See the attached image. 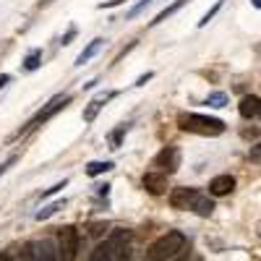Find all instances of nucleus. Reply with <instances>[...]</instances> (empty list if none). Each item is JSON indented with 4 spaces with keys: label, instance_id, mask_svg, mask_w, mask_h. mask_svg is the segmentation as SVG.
Instances as JSON below:
<instances>
[{
    "label": "nucleus",
    "instance_id": "nucleus-1",
    "mask_svg": "<svg viewBox=\"0 0 261 261\" xmlns=\"http://www.w3.org/2000/svg\"><path fill=\"white\" fill-rule=\"evenodd\" d=\"M183 248H186V235L180 230H170V232L160 235L157 241L146 248L144 261H170V258H175Z\"/></svg>",
    "mask_w": 261,
    "mask_h": 261
},
{
    "label": "nucleus",
    "instance_id": "nucleus-2",
    "mask_svg": "<svg viewBox=\"0 0 261 261\" xmlns=\"http://www.w3.org/2000/svg\"><path fill=\"white\" fill-rule=\"evenodd\" d=\"M178 125H180V130L199 134V136H220L225 130V123L220 118L201 115V113H180L178 115Z\"/></svg>",
    "mask_w": 261,
    "mask_h": 261
},
{
    "label": "nucleus",
    "instance_id": "nucleus-3",
    "mask_svg": "<svg viewBox=\"0 0 261 261\" xmlns=\"http://www.w3.org/2000/svg\"><path fill=\"white\" fill-rule=\"evenodd\" d=\"M68 102H71V94H58V97H53V99H50L45 107H42V110H39L34 118H29V120H27V125H21V128L16 130V136H24V134H29V130L39 128L42 123H47V120H50L55 113H60Z\"/></svg>",
    "mask_w": 261,
    "mask_h": 261
},
{
    "label": "nucleus",
    "instance_id": "nucleus-4",
    "mask_svg": "<svg viewBox=\"0 0 261 261\" xmlns=\"http://www.w3.org/2000/svg\"><path fill=\"white\" fill-rule=\"evenodd\" d=\"M21 261H58V246L50 238H39L29 241L21 248Z\"/></svg>",
    "mask_w": 261,
    "mask_h": 261
},
{
    "label": "nucleus",
    "instance_id": "nucleus-5",
    "mask_svg": "<svg viewBox=\"0 0 261 261\" xmlns=\"http://www.w3.org/2000/svg\"><path fill=\"white\" fill-rule=\"evenodd\" d=\"M79 256V230L65 225L58 230V261H76Z\"/></svg>",
    "mask_w": 261,
    "mask_h": 261
},
{
    "label": "nucleus",
    "instance_id": "nucleus-6",
    "mask_svg": "<svg viewBox=\"0 0 261 261\" xmlns=\"http://www.w3.org/2000/svg\"><path fill=\"white\" fill-rule=\"evenodd\" d=\"M154 165L160 167V172H165V175H172V172H178L180 167V149L175 144L165 146L160 154L154 157Z\"/></svg>",
    "mask_w": 261,
    "mask_h": 261
},
{
    "label": "nucleus",
    "instance_id": "nucleus-7",
    "mask_svg": "<svg viewBox=\"0 0 261 261\" xmlns=\"http://www.w3.org/2000/svg\"><path fill=\"white\" fill-rule=\"evenodd\" d=\"M110 248L115 261H128L130 258V232L128 230H115L110 238Z\"/></svg>",
    "mask_w": 261,
    "mask_h": 261
},
{
    "label": "nucleus",
    "instance_id": "nucleus-8",
    "mask_svg": "<svg viewBox=\"0 0 261 261\" xmlns=\"http://www.w3.org/2000/svg\"><path fill=\"white\" fill-rule=\"evenodd\" d=\"M141 186L151 196H160V193L167 191V175H165V172H146V175L141 178Z\"/></svg>",
    "mask_w": 261,
    "mask_h": 261
},
{
    "label": "nucleus",
    "instance_id": "nucleus-9",
    "mask_svg": "<svg viewBox=\"0 0 261 261\" xmlns=\"http://www.w3.org/2000/svg\"><path fill=\"white\" fill-rule=\"evenodd\" d=\"M193 196H196V188H183V186H180V188H172V193H170V206L186 212V209H191Z\"/></svg>",
    "mask_w": 261,
    "mask_h": 261
},
{
    "label": "nucleus",
    "instance_id": "nucleus-10",
    "mask_svg": "<svg viewBox=\"0 0 261 261\" xmlns=\"http://www.w3.org/2000/svg\"><path fill=\"white\" fill-rule=\"evenodd\" d=\"M235 191V178L230 175V172H225V175H217L209 180V193L212 196H227Z\"/></svg>",
    "mask_w": 261,
    "mask_h": 261
},
{
    "label": "nucleus",
    "instance_id": "nucleus-11",
    "mask_svg": "<svg viewBox=\"0 0 261 261\" xmlns=\"http://www.w3.org/2000/svg\"><path fill=\"white\" fill-rule=\"evenodd\" d=\"M110 97H113V92H102V94H97L89 105H86V107H84V115H81L84 123H94L97 115H99V110L107 105V99H110Z\"/></svg>",
    "mask_w": 261,
    "mask_h": 261
},
{
    "label": "nucleus",
    "instance_id": "nucleus-12",
    "mask_svg": "<svg viewBox=\"0 0 261 261\" xmlns=\"http://www.w3.org/2000/svg\"><path fill=\"white\" fill-rule=\"evenodd\" d=\"M238 113H241V118L251 120V118H258L261 115V99L256 94H248L241 99V105H238Z\"/></svg>",
    "mask_w": 261,
    "mask_h": 261
},
{
    "label": "nucleus",
    "instance_id": "nucleus-13",
    "mask_svg": "<svg viewBox=\"0 0 261 261\" xmlns=\"http://www.w3.org/2000/svg\"><path fill=\"white\" fill-rule=\"evenodd\" d=\"M191 212H196L199 217H209L212 212H214V201L209 199L206 193H201V191H196V196H193V201H191Z\"/></svg>",
    "mask_w": 261,
    "mask_h": 261
},
{
    "label": "nucleus",
    "instance_id": "nucleus-14",
    "mask_svg": "<svg viewBox=\"0 0 261 261\" xmlns=\"http://www.w3.org/2000/svg\"><path fill=\"white\" fill-rule=\"evenodd\" d=\"M99 47H102V39H99V37H97V39H92L89 45H86V47L79 53V58H76V63H73V65H84V63H89V60L99 53Z\"/></svg>",
    "mask_w": 261,
    "mask_h": 261
},
{
    "label": "nucleus",
    "instance_id": "nucleus-15",
    "mask_svg": "<svg viewBox=\"0 0 261 261\" xmlns=\"http://www.w3.org/2000/svg\"><path fill=\"white\" fill-rule=\"evenodd\" d=\"M113 167H115V165H113L110 160H105V162H89V165L84 167V172H86L89 178H97V175H105V172L113 170Z\"/></svg>",
    "mask_w": 261,
    "mask_h": 261
},
{
    "label": "nucleus",
    "instance_id": "nucleus-16",
    "mask_svg": "<svg viewBox=\"0 0 261 261\" xmlns=\"http://www.w3.org/2000/svg\"><path fill=\"white\" fill-rule=\"evenodd\" d=\"M89 261H115V258H113V248H110V243H99V246L92 251Z\"/></svg>",
    "mask_w": 261,
    "mask_h": 261
},
{
    "label": "nucleus",
    "instance_id": "nucleus-17",
    "mask_svg": "<svg viewBox=\"0 0 261 261\" xmlns=\"http://www.w3.org/2000/svg\"><path fill=\"white\" fill-rule=\"evenodd\" d=\"M42 65V47H34V50H29V55H27V60H24V71H37Z\"/></svg>",
    "mask_w": 261,
    "mask_h": 261
},
{
    "label": "nucleus",
    "instance_id": "nucleus-18",
    "mask_svg": "<svg viewBox=\"0 0 261 261\" xmlns=\"http://www.w3.org/2000/svg\"><path fill=\"white\" fill-rule=\"evenodd\" d=\"M188 3V0H175V3H172V6H167L165 11H160L157 16H154V21H151V27H157V24H162V21L167 18V16H172V13H175V11H180L183 6Z\"/></svg>",
    "mask_w": 261,
    "mask_h": 261
},
{
    "label": "nucleus",
    "instance_id": "nucleus-19",
    "mask_svg": "<svg viewBox=\"0 0 261 261\" xmlns=\"http://www.w3.org/2000/svg\"><path fill=\"white\" fill-rule=\"evenodd\" d=\"M63 206H65V199H58V201H53V204H47L45 209H39V212H37L34 217H37V220L42 222V220H47V217H53V214H55L58 209H63Z\"/></svg>",
    "mask_w": 261,
    "mask_h": 261
},
{
    "label": "nucleus",
    "instance_id": "nucleus-20",
    "mask_svg": "<svg viewBox=\"0 0 261 261\" xmlns=\"http://www.w3.org/2000/svg\"><path fill=\"white\" fill-rule=\"evenodd\" d=\"M204 105H209V107H225V105H227V94H225V92H212V94L204 99Z\"/></svg>",
    "mask_w": 261,
    "mask_h": 261
},
{
    "label": "nucleus",
    "instance_id": "nucleus-21",
    "mask_svg": "<svg viewBox=\"0 0 261 261\" xmlns=\"http://www.w3.org/2000/svg\"><path fill=\"white\" fill-rule=\"evenodd\" d=\"M128 128H130L128 123H123V125H118V128H115V134L110 136V144H113L110 149H120V141H123V136L128 134Z\"/></svg>",
    "mask_w": 261,
    "mask_h": 261
},
{
    "label": "nucleus",
    "instance_id": "nucleus-22",
    "mask_svg": "<svg viewBox=\"0 0 261 261\" xmlns=\"http://www.w3.org/2000/svg\"><path fill=\"white\" fill-rule=\"evenodd\" d=\"M220 8H222V0H217V3H214V8H212L209 13H204V18L199 21V27H206V24H209V21H212V18L217 16V11H220Z\"/></svg>",
    "mask_w": 261,
    "mask_h": 261
},
{
    "label": "nucleus",
    "instance_id": "nucleus-23",
    "mask_svg": "<svg viewBox=\"0 0 261 261\" xmlns=\"http://www.w3.org/2000/svg\"><path fill=\"white\" fill-rule=\"evenodd\" d=\"M248 160H251V162H258V165H261V141H258V144H253V146L248 149Z\"/></svg>",
    "mask_w": 261,
    "mask_h": 261
},
{
    "label": "nucleus",
    "instance_id": "nucleus-24",
    "mask_svg": "<svg viewBox=\"0 0 261 261\" xmlns=\"http://www.w3.org/2000/svg\"><path fill=\"white\" fill-rule=\"evenodd\" d=\"M65 186H68V180H60V183H55L53 188H47V191H42V199H50L53 193H58V191H60V188H65Z\"/></svg>",
    "mask_w": 261,
    "mask_h": 261
},
{
    "label": "nucleus",
    "instance_id": "nucleus-25",
    "mask_svg": "<svg viewBox=\"0 0 261 261\" xmlns=\"http://www.w3.org/2000/svg\"><path fill=\"white\" fill-rule=\"evenodd\" d=\"M73 37H76V27H71L68 32H65V37H63L60 42H63V45H71V39H73Z\"/></svg>",
    "mask_w": 261,
    "mask_h": 261
},
{
    "label": "nucleus",
    "instance_id": "nucleus-26",
    "mask_svg": "<svg viewBox=\"0 0 261 261\" xmlns=\"http://www.w3.org/2000/svg\"><path fill=\"white\" fill-rule=\"evenodd\" d=\"M149 3H151V0H141V3H139V6H136V8H134V11H130V13H128V16H136V13H139V11H141V8H146V6H149Z\"/></svg>",
    "mask_w": 261,
    "mask_h": 261
},
{
    "label": "nucleus",
    "instance_id": "nucleus-27",
    "mask_svg": "<svg viewBox=\"0 0 261 261\" xmlns=\"http://www.w3.org/2000/svg\"><path fill=\"white\" fill-rule=\"evenodd\" d=\"M97 188H99V191H97L99 196H107V193H110V186H107V183H105V186H97Z\"/></svg>",
    "mask_w": 261,
    "mask_h": 261
},
{
    "label": "nucleus",
    "instance_id": "nucleus-28",
    "mask_svg": "<svg viewBox=\"0 0 261 261\" xmlns=\"http://www.w3.org/2000/svg\"><path fill=\"white\" fill-rule=\"evenodd\" d=\"M258 130H243V139H256Z\"/></svg>",
    "mask_w": 261,
    "mask_h": 261
},
{
    "label": "nucleus",
    "instance_id": "nucleus-29",
    "mask_svg": "<svg viewBox=\"0 0 261 261\" xmlns=\"http://www.w3.org/2000/svg\"><path fill=\"white\" fill-rule=\"evenodd\" d=\"M8 81H11V76H8V73H3V76H0V89H3V86H6Z\"/></svg>",
    "mask_w": 261,
    "mask_h": 261
},
{
    "label": "nucleus",
    "instance_id": "nucleus-30",
    "mask_svg": "<svg viewBox=\"0 0 261 261\" xmlns=\"http://www.w3.org/2000/svg\"><path fill=\"white\" fill-rule=\"evenodd\" d=\"M149 79H151V73H146V76H141V79H139V81H136V86H144V84H146V81H149Z\"/></svg>",
    "mask_w": 261,
    "mask_h": 261
},
{
    "label": "nucleus",
    "instance_id": "nucleus-31",
    "mask_svg": "<svg viewBox=\"0 0 261 261\" xmlns=\"http://www.w3.org/2000/svg\"><path fill=\"white\" fill-rule=\"evenodd\" d=\"M256 235H258V238H261V220H258V222H256Z\"/></svg>",
    "mask_w": 261,
    "mask_h": 261
},
{
    "label": "nucleus",
    "instance_id": "nucleus-32",
    "mask_svg": "<svg viewBox=\"0 0 261 261\" xmlns=\"http://www.w3.org/2000/svg\"><path fill=\"white\" fill-rule=\"evenodd\" d=\"M0 261H13V258H11V256H6V253H3V256H0Z\"/></svg>",
    "mask_w": 261,
    "mask_h": 261
},
{
    "label": "nucleus",
    "instance_id": "nucleus-33",
    "mask_svg": "<svg viewBox=\"0 0 261 261\" xmlns=\"http://www.w3.org/2000/svg\"><path fill=\"white\" fill-rule=\"evenodd\" d=\"M251 3H253L256 8H261V0H251Z\"/></svg>",
    "mask_w": 261,
    "mask_h": 261
},
{
    "label": "nucleus",
    "instance_id": "nucleus-34",
    "mask_svg": "<svg viewBox=\"0 0 261 261\" xmlns=\"http://www.w3.org/2000/svg\"><path fill=\"white\" fill-rule=\"evenodd\" d=\"M193 261H201V258H193Z\"/></svg>",
    "mask_w": 261,
    "mask_h": 261
}]
</instances>
